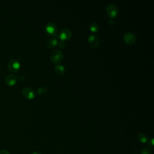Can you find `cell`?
I'll return each instance as SVG.
<instances>
[{
	"label": "cell",
	"mask_w": 154,
	"mask_h": 154,
	"mask_svg": "<svg viewBox=\"0 0 154 154\" xmlns=\"http://www.w3.org/2000/svg\"><path fill=\"white\" fill-rule=\"evenodd\" d=\"M63 58V54L60 50L52 51L50 55V59L54 63H60Z\"/></svg>",
	"instance_id": "6da1fadb"
},
{
	"label": "cell",
	"mask_w": 154,
	"mask_h": 154,
	"mask_svg": "<svg viewBox=\"0 0 154 154\" xmlns=\"http://www.w3.org/2000/svg\"><path fill=\"white\" fill-rule=\"evenodd\" d=\"M106 12L109 17L112 18L118 14L119 10L115 4H109L106 7Z\"/></svg>",
	"instance_id": "7a4b0ae2"
},
{
	"label": "cell",
	"mask_w": 154,
	"mask_h": 154,
	"mask_svg": "<svg viewBox=\"0 0 154 154\" xmlns=\"http://www.w3.org/2000/svg\"><path fill=\"white\" fill-rule=\"evenodd\" d=\"M72 35V32L68 28H62L58 32V37L63 41L70 39Z\"/></svg>",
	"instance_id": "3957f363"
},
{
	"label": "cell",
	"mask_w": 154,
	"mask_h": 154,
	"mask_svg": "<svg viewBox=\"0 0 154 154\" xmlns=\"http://www.w3.org/2000/svg\"><path fill=\"white\" fill-rule=\"evenodd\" d=\"M7 66H8V69L11 72H18V70L20 69V64L19 61L15 58L10 60L8 63Z\"/></svg>",
	"instance_id": "277c9868"
},
{
	"label": "cell",
	"mask_w": 154,
	"mask_h": 154,
	"mask_svg": "<svg viewBox=\"0 0 154 154\" xmlns=\"http://www.w3.org/2000/svg\"><path fill=\"white\" fill-rule=\"evenodd\" d=\"M45 31L48 35L54 37L57 34V28L56 25L52 22H49L45 25Z\"/></svg>",
	"instance_id": "5b68a950"
},
{
	"label": "cell",
	"mask_w": 154,
	"mask_h": 154,
	"mask_svg": "<svg viewBox=\"0 0 154 154\" xmlns=\"http://www.w3.org/2000/svg\"><path fill=\"white\" fill-rule=\"evenodd\" d=\"M87 42L91 48H96L99 45L100 40L97 35L91 34L88 37Z\"/></svg>",
	"instance_id": "8992f818"
},
{
	"label": "cell",
	"mask_w": 154,
	"mask_h": 154,
	"mask_svg": "<svg viewBox=\"0 0 154 154\" xmlns=\"http://www.w3.org/2000/svg\"><path fill=\"white\" fill-rule=\"evenodd\" d=\"M124 41L128 45H133L136 42V36L132 32H128L123 35Z\"/></svg>",
	"instance_id": "52a82bcc"
},
{
	"label": "cell",
	"mask_w": 154,
	"mask_h": 154,
	"mask_svg": "<svg viewBox=\"0 0 154 154\" xmlns=\"http://www.w3.org/2000/svg\"><path fill=\"white\" fill-rule=\"evenodd\" d=\"M17 76L14 74H9L6 76L5 79V84L8 86H13L17 82Z\"/></svg>",
	"instance_id": "ba28073f"
},
{
	"label": "cell",
	"mask_w": 154,
	"mask_h": 154,
	"mask_svg": "<svg viewBox=\"0 0 154 154\" xmlns=\"http://www.w3.org/2000/svg\"><path fill=\"white\" fill-rule=\"evenodd\" d=\"M22 93L24 97L28 99H31L34 98L35 96L34 90L30 87H25L22 90Z\"/></svg>",
	"instance_id": "9c48e42d"
},
{
	"label": "cell",
	"mask_w": 154,
	"mask_h": 154,
	"mask_svg": "<svg viewBox=\"0 0 154 154\" xmlns=\"http://www.w3.org/2000/svg\"><path fill=\"white\" fill-rule=\"evenodd\" d=\"M58 45V40L57 37H53L51 38H49L47 41V46L49 48H52L55 47Z\"/></svg>",
	"instance_id": "30bf717a"
},
{
	"label": "cell",
	"mask_w": 154,
	"mask_h": 154,
	"mask_svg": "<svg viewBox=\"0 0 154 154\" xmlns=\"http://www.w3.org/2000/svg\"><path fill=\"white\" fill-rule=\"evenodd\" d=\"M55 72L58 75H62L65 72V68L63 65L58 64L54 67Z\"/></svg>",
	"instance_id": "8fae6325"
},
{
	"label": "cell",
	"mask_w": 154,
	"mask_h": 154,
	"mask_svg": "<svg viewBox=\"0 0 154 154\" xmlns=\"http://www.w3.org/2000/svg\"><path fill=\"white\" fill-rule=\"evenodd\" d=\"M138 141L141 143H145L147 141V137L144 133H140L137 136Z\"/></svg>",
	"instance_id": "7c38bea8"
},
{
	"label": "cell",
	"mask_w": 154,
	"mask_h": 154,
	"mask_svg": "<svg viewBox=\"0 0 154 154\" xmlns=\"http://www.w3.org/2000/svg\"><path fill=\"white\" fill-rule=\"evenodd\" d=\"M90 29L92 32H97L99 29V26L96 22H93L90 25Z\"/></svg>",
	"instance_id": "4fadbf2b"
},
{
	"label": "cell",
	"mask_w": 154,
	"mask_h": 154,
	"mask_svg": "<svg viewBox=\"0 0 154 154\" xmlns=\"http://www.w3.org/2000/svg\"><path fill=\"white\" fill-rule=\"evenodd\" d=\"M37 92L38 94H39L40 96L44 95L47 92V88L45 87H40L37 88Z\"/></svg>",
	"instance_id": "5bb4252c"
},
{
	"label": "cell",
	"mask_w": 154,
	"mask_h": 154,
	"mask_svg": "<svg viewBox=\"0 0 154 154\" xmlns=\"http://www.w3.org/2000/svg\"><path fill=\"white\" fill-rule=\"evenodd\" d=\"M141 154H153L150 149L147 147H143L141 150Z\"/></svg>",
	"instance_id": "9a60e30c"
},
{
	"label": "cell",
	"mask_w": 154,
	"mask_h": 154,
	"mask_svg": "<svg viewBox=\"0 0 154 154\" xmlns=\"http://www.w3.org/2000/svg\"><path fill=\"white\" fill-rule=\"evenodd\" d=\"M57 45H58V46L59 48H60V49H63V48L65 47L66 44H65V42H64V41L61 40V41H60V42L58 43V44Z\"/></svg>",
	"instance_id": "2e32d148"
},
{
	"label": "cell",
	"mask_w": 154,
	"mask_h": 154,
	"mask_svg": "<svg viewBox=\"0 0 154 154\" xmlns=\"http://www.w3.org/2000/svg\"><path fill=\"white\" fill-rule=\"evenodd\" d=\"M149 148L150 149H153V145H154V140H153V138H152L150 140H149Z\"/></svg>",
	"instance_id": "e0dca14e"
},
{
	"label": "cell",
	"mask_w": 154,
	"mask_h": 154,
	"mask_svg": "<svg viewBox=\"0 0 154 154\" xmlns=\"http://www.w3.org/2000/svg\"><path fill=\"white\" fill-rule=\"evenodd\" d=\"M0 154H10L9 152L6 150H1Z\"/></svg>",
	"instance_id": "ac0fdd59"
},
{
	"label": "cell",
	"mask_w": 154,
	"mask_h": 154,
	"mask_svg": "<svg viewBox=\"0 0 154 154\" xmlns=\"http://www.w3.org/2000/svg\"><path fill=\"white\" fill-rule=\"evenodd\" d=\"M32 154H42L40 152H37V151H35V152H33Z\"/></svg>",
	"instance_id": "d6986e66"
}]
</instances>
